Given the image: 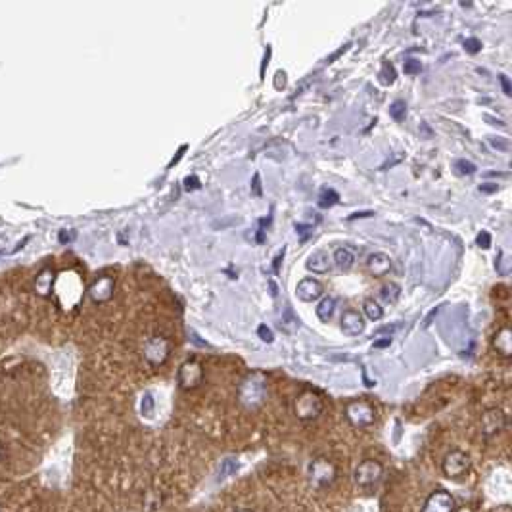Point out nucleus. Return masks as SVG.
I'll return each instance as SVG.
<instances>
[{
  "mask_svg": "<svg viewBox=\"0 0 512 512\" xmlns=\"http://www.w3.org/2000/svg\"><path fill=\"white\" fill-rule=\"evenodd\" d=\"M238 512H252V511H238Z\"/></svg>",
  "mask_w": 512,
  "mask_h": 512,
  "instance_id": "obj_44",
  "label": "nucleus"
},
{
  "mask_svg": "<svg viewBox=\"0 0 512 512\" xmlns=\"http://www.w3.org/2000/svg\"><path fill=\"white\" fill-rule=\"evenodd\" d=\"M380 81L384 85H391V83L396 81V69L391 63H384L382 66V71H380Z\"/></svg>",
  "mask_w": 512,
  "mask_h": 512,
  "instance_id": "obj_27",
  "label": "nucleus"
},
{
  "mask_svg": "<svg viewBox=\"0 0 512 512\" xmlns=\"http://www.w3.org/2000/svg\"><path fill=\"white\" fill-rule=\"evenodd\" d=\"M52 282H54V276H52V271H42L37 279V292L41 295L50 294L52 290Z\"/></svg>",
  "mask_w": 512,
  "mask_h": 512,
  "instance_id": "obj_22",
  "label": "nucleus"
},
{
  "mask_svg": "<svg viewBox=\"0 0 512 512\" xmlns=\"http://www.w3.org/2000/svg\"><path fill=\"white\" fill-rule=\"evenodd\" d=\"M171 355V341L164 336H152L150 340L144 343L142 357L150 367L157 369L167 362Z\"/></svg>",
  "mask_w": 512,
  "mask_h": 512,
  "instance_id": "obj_7",
  "label": "nucleus"
},
{
  "mask_svg": "<svg viewBox=\"0 0 512 512\" xmlns=\"http://www.w3.org/2000/svg\"><path fill=\"white\" fill-rule=\"evenodd\" d=\"M389 116L394 117L396 121H403L405 116H407V104L403 100H396L389 106Z\"/></svg>",
  "mask_w": 512,
  "mask_h": 512,
  "instance_id": "obj_26",
  "label": "nucleus"
},
{
  "mask_svg": "<svg viewBox=\"0 0 512 512\" xmlns=\"http://www.w3.org/2000/svg\"><path fill=\"white\" fill-rule=\"evenodd\" d=\"M362 309H365V315L369 317L370 321H380L382 319V315H384V309L380 307V303L376 300H365V303H362Z\"/></svg>",
  "mask_w": 512,
  "mask_h": 512,
  "instance_id": "obj_23",
  "label": "nucleus"
},
{
  "mask_svg": "<svg viewBox=\"0 0 512 512\" xmlns=\"http://www.w3.org/2000/svg\"><path fill=\"white\" fill-rule=\"evenodd\" d=\"M334 263L341 271H348L355 263V253L351 252L349 248H338L334 253Z\"/></svg>",
  "mask_w": 512,
  "mask_h": 512,
  "instance_id": "obj_17",
  "label": "nucleus"
},
{
  "mask_svg": "<svg viewBox=\"0 0 512 512\" xmlns=\"http://www.w3.org/2000/svg\"><path fill=\"white\" fill-rule=\"evenodd\" d=\"M307 480L315 489H327L338 480V466L327 457H315L309 463Z\"/></svg>",
  "mask_w": 512,
  "mask_h": 512,
  "instance_id": "obj_2",
  "label": "nucleus"
},
{
  "mask_svg": "<svg viewBox=\"0 0 512 512\" xmlns=\"http://www.w3.org/2000/svg\"><path fill=\"white\" fill-rule=\"evenodd\" d=\"M346 418L348 422L357 428V430H365L370 428L376 422V409L374 405L367 401V399H355L346 405Z\"/></svg>",
  "mask_w": 512,
  "mask_h": 512,
  "instance_id": "obj_4",
  "label": "nucleus"
},
{
  "mask_svg": "<svg viewBox=\"0 0 512 512\" xmlns=\"http://www.w3.org/2000/svg\"><path fill=\"white\" fill-rule=\"evenodd\" d=\"M58 238H60V242H62V244H68V242H71V240L75 238V233H73V231H62Z\"/></svg>",
  "mask_w": 512,
  "mask_h": 512,
  "instance_id": "obj_38",
  "label": "nucleus"
},
{
  "mask_svg": "<svg viewBox=\"0 0 512 512\" xmlns=\"http://www.w3.org/2000/svg\"><path fill=\"white\" fill-rule=\"evenodd\" d=\"M489 142H492L493 148H497V150H503V152L511 150V144H508V140H506V138L492 137V138H489Z\"/></svg>",
  "mask_w": 512,
  "mask_h": 512,
  "instance_id": "obj_31",
  "label": "nucleus"
},
{
  "mask_svg": "<svg viewBox=\"0 0 512 512\" xmlns=\"http://www.w3.org/2000/svg\"><path fill=\"white\" fill-rule=\"evenodd\" d=\"M472 468V461L470 457L466 455L465 451H449L447 455L444 457V463H441V470H444L445 478L455 480V482H461L468 476V472Z\"/></svg>",
  "mask_w": 512,
  "mask_h": 512,
  "instance_id": "obj_6",
  "label": "nucleus"
},
{
  "mask_svg": "<svg viewBox=\"0 0 512 512\" xmlns=\"http://www.w3.org/2000/svg\"><path fill=\"white\" fill-rule=\"evenodd\" d=\"M279 327L282 332H286V334H294L295 330L300 328V321H298V317H294V313L286 309V313L282 315V319H280Z\"/></svg>",
  "mask_w": 512,
  "mask_h": 512,
  "instance_id": "obj_18",
  "label": "nucleus"
},
{
  "mask_svg": "<svg viewBox=\"0 0 512 512\" xmlns=\"http://www.w3.org/2000/svg\"><path fill=\"white\" fill-rule=\"evenodd\" d=\"M114 290H116V280H114V276H98L90 284L89 295L95 303H106V301L114 298Z\"/></svg>",
  "mask_w": 512,
  "mask_h": 512,
  "instance_id": "obj_11",
  "label": "nucleus"
},
{
  "mask_svg": "<svg viewBox=\"0 0 512 512\" xmlns=\"http://www.w3.org/2000/svg\"><path fill=\"white\" fill-rule=\"evenodd\" d=\"M338 200H340L338 192L332 190V188H324L319 196V205L321 207H332L334 204H338Z\"/></svg>",
  "mask_w": 512,
  "mask_h": 512,
  "instance_id": "obj_25",
  "label": "nucleus"
},
{
  "mask_svg": "<svg viewBox=\"0 0 512 512\" xmlns=\"http://www.w3.org/2000/svg\"><path fill=\"white\" fill-rule=\"evenodd\" d=\"M455 497L445 489H436L424 501L420 512H455Z\"/></svg>",
  "mask_w": 512,
  "mask_h": 512,
  "instance_id": "obj_10",
  "label": "nucleus"
},
{
  "mask_svg": "<svg viewBox=\"0 0 512 512\" xmlns=\"http://www.w3.org/2000/svg\"><path fill=\"white\" fill-rule=\"evenodd\" d=\"M399 295H401V288L397 286L396 282H388V284H384L382 290H380V298H382L386 303H389V305H394V303L399 300Z\"/></svg>",
  "mask_w": 512,
  "mask_h": 512,
  "instance_id": "obj_20",
  "label": "nucleus"
},
{
  "mask_svg": "<svg viewBox=\"0 0 512 512\" xmlns=\"http://www.w3.org/2000/svg\"><path fill=\"white\" fill-rule=\"evenodd\" d=\"M177 382L178 388L185 389V391H190V389H196L200 384L204 382V367L198 359H188L181 365L177 374Z\"/></svg>",
  "mask_w": 512,
  "mask_h": 512,
  "instance_id": "obj_8",
  "label": "nucleus"
},
{
  "mask_svg": "<svg viewBox=\"0 0 512 512\" xmlns=\"http://www.w3.org/2000/svg\"><path fill=\"white\" fill-rule=\"evenodd\" d=\"M274 87L276 89H284L286 87V73L284 71H276V75H274Z\"/></svg>",
  "mask_w": 512,
  "mask_h": 512,
  "instance_id": "obj_36",
  "label": "nucleus"
},
{
  "mask_svg": "<svg viewBox=\"0 0 512 512\" xmlns=\"http://www.w3.org/2000/svg\"><path fill=\"white\" fill-rule=\"evenodd\" d=\"M485 121H492V125H499V127H505V121L503 119H495L492 116H485Z\"/></svg>",
  "mask_w": 512,
  "mask_h": 512,
  "instance_id": "obj_42",
  "label": "nucleus"
},
{
  "mask_svg": "<svg viewBox=\"0 0 512 512\" xmlns=\"http://www.w3.org/2000/svg\"><path fill=\"white\" fill-rule=\"evenodd\" d=\"M389 343H391V338H382V340H376L374 341V348L376 349H384V348H389Z\"/></svg>",
  "mask_w": 512,
  "mask_h": 512,
  "instance_id": "obj_40",
  "label": "nucleus"
},
{
  "mask_svg": "<svg viewBox=\"0 0 512 512\" xmlns=\"http://www.w3.org/2000/svg\"><path fill=\"white\" fill-rule=\"evenodd\" d=\"M455 171H457L458 175H474L476 173V165L472 164V161H466V159H458L457 164H455Z\"/></svg>",
  "mask_w": 512,
  "mask_h": 512,
  "instance_id": "obj_28",
  "label": "nucleus"
},
{
  "mask_svg": "<svg viewBox=\"0 0 512 512\" xmlns=\"http://www.w3.org/2000/svg\"><path fill=\"white\" fill-rule=\"evenodd\" d=\"M307 269L309 271H313L317 274H322V273H328L330 271V267H332V260H330V255L328 252L324 250H317L313 252L311 255L307 257Z\"/></svg>",
  "mask_w": 512,
  "mask_h": 512,
  "instance_id": "obj_16",
  "label": "nucleus"
},
{
  "mask_svg": "<svg viewBox=\"0 0 512 512\" xmlns=\"http://www.w3.org/2000/svg\"><path fill=\"white\" fill-rule=\"evenodd\" d=\"M334 309H336L334 298H324V300L319 303V307H317V317H319L321 321L328 322L332 319V315H334Z\"/></svg>",
  "mask_w": 512,
  "mask_h": 512,
  "instance_id": "obj_19",
  "label": "nucleus"
},
{
  "mask_svg": "<svg viewBox=\"0 0 512 512\" xmlns=\"http://www.w3.org/2000/svg\"><path fill=\"white\" fill-rule=\"evenodd\" d=\"M480 428H482V434L485 437L499 436L506 428L505 410L499 409V407L485 409L482 413V417H480Z\"/></svg>",
  "mask_w": 512,
  "mask_h": 512,
  "instance_id": "obj_9",
  "label": "nucleus"
},
{
  "mask_svg": "<svg viewBox=\"0 0 512 512\" xmlns=\"http://www.w3.org/2000/svg\"><path fill=\"white\" fill-rule=\"evenodd\" d=\"M267 376L260 370L248 372L238 386V401L248 410L260 409L267 399Z\"/></svg>",
  "mask_w": 512,
  "mask_h": 512,
  "instance_id": "obj_1",
  "label": "nucleus"
},
{
  "mask_svg": "<svg viewBox=\"0 0 512 512\" xmlns=\"http://www.w3.org/2000/svg\"><path fill=\"white\" fill-rule=\"evenodd\" d=\"M185 188L186 190H198L200 188V178L198 177H186L185 178Z\"/></svg>",
  "mask_w": 512,
  "mask_h": 512,
  "instance_id": "obj_34",
  "label": "nucleus"
},
{
  "mask_svg": "<svg viewBox=\"0 0 512 512\" xmlns=\"http://www.w3.org/2000/svg\"><path fill=\"white\" fill-rule=\"evenodd\" d=\"M185 152H186V146H181V150L177 152V157H173V161L169 164V167H173L175 164H178V159L183 157V154H185Z\"/></svg>",
  "mask_w": 512,
  "mask_h": 512,
  "instance_id": "obj_41",
  "label": "nucleus"
},
{
  "mask_svg": "<svg viewBox=\"0 0 512 512\" xmlns=\"http://www.w3.org/2000/svg\"><path fill=\"white\" fill-rule=\"evenodd\" d=\"M499 186L495 183H485V185H480V192H487V194H492V192H497Z\"/></svg>",
  "mask_w": 512,
  "mask_h": 512,
  "instance_id": "obj_39",
  "label": "nucleus"
},
{
  "mask_svg": "<svg viewBox=\"0 0 512 512\" xmlns=\"http://www.w3.org/2000/svg\"><path fill=\"white\" fill-rule=\"evenodd\" d=\"M341 330L348 336H359L365 330V321L357 311H346L341 315Z\"/></svg>",
  "mask_w": 512,
  "mask_h": 512,
  "instance_id": "obj_14",
  "label": "nucleus"
},
{
  "mask_svg": "<svg viewBox=\"0 0 512 512\" xmlns=\"http://www.w3.org/2000/svg\"><path fill=\"white\" fill-rule=\"evenodd\" d=\"M367 267H369V273L372 276H386L391 271V260H389V255L382 252L372 253L367 261Z\"/></svg>",
  "mask_w": 512,
  "mask_h": 512,
  "instance_id": "obj_15",
  "label": "nucleus"
},
{
  "mask_svg": "<svg viewBox=\"0 0 512 512\" xmlns=\"http://www.w3.org/2000/svg\"><path fill=\"white\" fill-rule=\"evenodd\" d=\"M384 476V466L380 461L374 458H365L357 465L355 472H353V482L359 489H370L380 484V480Z\"/></svg>",
  "mask_w": 512,
  "mask_h": 512,
  "instance_id": "obj_5",
  "label": "nucleus"
},
{
  "mask_svg": "<svg viewBox=\"0 0 512 512\" xmlns=\"http://www.w3.org/2000/svg\"><path fill=\"white\" fill-rule=\"evenodd\" d=\"M252 192L255 194V196H261V177H260V173H255V175H253Z\"/></svg>",
  "mask_w": 512,
  "mask_h": 512,
  "instance_id": "obj_37",
  "label": "nucleus"
},
{
  "mask_svg": "<svg viewBox=\"0 0 512 512\" xmlns=\"http://www.w3.org/2000/svg\"><path fill=\"white\" fill-rule=\"evenodd\" d=\"M465 50L468 54H478L480 50H482V41L480 39H466L465 41Z\"/></svg>",
  "mask_w": 512,
  "mask_h": 512,
  "instance_id": "obj_30",
  "label": "nucleus"
},
{
  "mask_svg": "<svg viewBox=\"0 0 512 512\" xmlns=\"http://www.w3.org/2000/svg\"><path fill=\"white\" fill-rule=\"evenodd\" d=\"M322 409H324V401L313 389H303L300 396L295 397L294 415L301 422L317 420L322 415Z\"/></svg>",
  "mask_w": 512,
  "mask_h": 512,
  "instance_id": "obj_3",
  "label": "nucleus"
},
{
  "mask_svg": "<svg viewBox=\"0 0 512 512\" xmlns=\"http://www.w3.org/2000/svg\"><path fill=\"white\" fill-rule=\"evenodd\" d=\"M499 81H501L503 92H505L506 96H511L512 95V87H511V81H508V77H506L505 73H501V75H499Z\"/></svg>",
  "mask_w": 512,
  "mask_h": 512,
  "instance_id": "obj_35",
  "label": "nucleus"
},
{
  "mask_svg": "<svg viewBox=\"0 0 512 512\" xmlns=\"http://www.w3.org/2000/svg\"><path fill=\"white\" fill-rule=\"evenodd\" d=\"M492 346H493V349L497 351L499 355L505 357V359H508V357L512 355V332H511V328L503 327L501 330H497V334L493 336Z\"/></svg>",
  "mask_w": 512,
  "mask_h": 512,
  "instance_id": "obj_13",
  "label": "nucleus"
},
{
  "mask_svg": "<svg viewBox=\"0 0 512 512\" xmlns=\"http://www.w3.org/2000/svg\"><path fill=\"white\" fill-rule=\"evenodd\" d=\"M476 244H478L480 248H484V250H487V248L492 246V236H489V233H487V231H482V233L478 234V238H476Z\"/></svg>",
  "mask_w": 512,
  "mask_h": 512,
  "instance_id": "obj_32",
  "label": "nucleus"
},
{
  "mask_svg": "<svg viewBox=\"0 0 512 512\" xmlns=\"http://www.w3.org/2000/svg\"><path fill=\"white\" fill-rule=\"evenodd\" d=\"M257 334H260L261 340L267 341V343H271V341H273V332H271V328H267L265 324H261V327L257 328Z\"/></svg>",
  "mask_w": 512,
  "mask_h": 512,
  "instance_id": "obj_33",
  "label": "nucleus"
},
{
  "mask_svg": "<svg viewBox=\"0 0 512 512\" xmlns=\"http://www.w3.org/2000/svg\"><path fill=\"white\" fill-rule=\"evenodd\" d=\"M236 470H238V461H236V458H233V457L223 458V461L219 463L217 478L223 480V478H226V476H233Z\"/></svg>",
  "mask_w": 512,
  "mask_h": 512,
  "instance_id": "obj_21",
  "label": "nucleus"
},
{
  "mask_svg": "<svg viewBox=\"0 0 512 512\" xmlns=\"http://www.w3.org/2000/svg\"><path fill=\"white\" fill-rule=\"evenodd\" d=\"M154 410H156V399H154L150 391H146L142 396V401H140V413H142V417L152 418L154 417Z\"/></svg>",
  "mask_w": 512,
  "mask_h": 512,
  "instance_id": "obj_24",
  "label": "nucleus"
},
{
  "mask_svg": "<svg viewBox=\"0 0 512 512\" xmlns=\"http://www.w3.org/2000/svg\"><path fill=\"white\" fill-rule=\"evenodd\" d=\"M324 294V286L317 279H303L300 280V284L295 288V295L301 301H317L321 295Z\"/></svg>",
  "mask_w": 512,
  "mask_h": 512,
  "instance_id": "obj_12",
  "label": "nucleus"
},
{
  "mask_svg": "<svg viewBox=\"0 0 512 512\" xmlns=\"http://www.w3.org/2000/svg\"><path fill=\"white\" fill-rule=\"evenodd\" d=\"M403 69L407 75H418V73L422 71V63L418 62V60H415V58H410V60H405Z\"/></svg>",
  "mask_w": 512,
  "mask_h": 512,
  "instance_id": "obj_29",
  "label": "nucleus"
},
{
  "mask_svg": "<svg viewBox=\"0 0 512 512\" xmlns=\"http://www.w3.org/2000/svg\"><path fill=\"white\" fill-rule=\"evenodd\" d=\"M370 215H374L372 212H362V213H353L351 215V219H357V217H370Z\"/></svg>",
  "mask_w": 512,
  "mask_h": 512,
  "instance_id": "obj_43",
  "label": "nucleus"
}]
</instances>
